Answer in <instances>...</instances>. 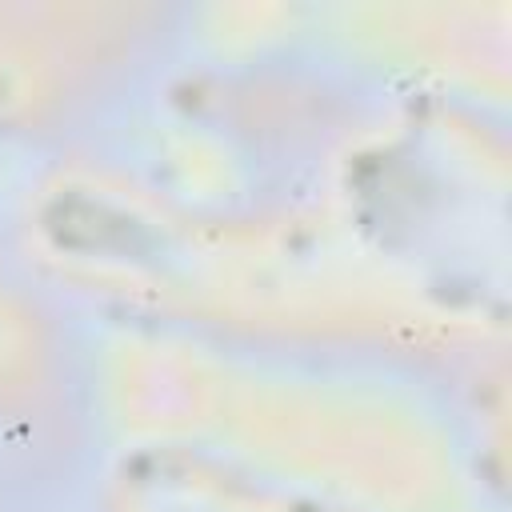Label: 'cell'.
I'll return each instance as SVG.
<instances>
[{
    "label": "cell",
    "instance_id": "cell-1",
    "mask_svg": "<svg viewBox=\"0 0 512 512\" xmlns=\"http://www.w3.org/2000/svg\"><path fill=\"white\" fill-rule=\"evenodd\" d=\"M24 344H28V332H24L20 316L0 300V368L16 364L24 356Z\"/></svg>",
    "mask_w": 512,
    "mask_h": 512
}]
</instances>
